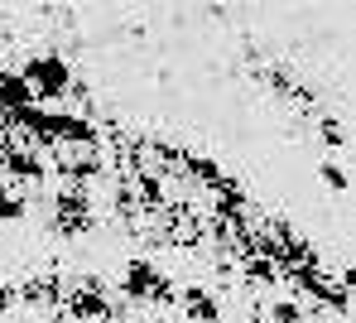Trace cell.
<instances>
[{
	"label": "cell",
	"mask_w": 356,
	"mask_h": 323,
	"mask_svg": "<svg viewBox=\"0 0 356 323\" xmlns=\"http://www.w3.org/2000/svg\"><path fill=\"white\" fill-rule=\"evenodd\" d=\"M19 82L29 87L34 107H54V102H63V92L72 87V63H67V58H58V54L29 58V63L19 68Z\"/></svg>",
	"instance_id": "1"
},
{
	"label": "cell",
	"mask_w": 356,
	"mask_h": 323,
	"mask_svg": "<svg viewBox=\"0 0 356 323\" xmlns=\"http://www.w3.org/2000/svg\"><path fill=\"white\" fill-rule=\"evenodd\" d=\"M318 184H323L327 194H347V189H352V174H347L337 159H323V164H318Z\"/></svg>",
	"instance_id": "4"
},
{
	"label": "cell",
	"mask_w": 356,
	"mask_h": 323,
	"mask_svg": "<svg viewBox=\"0 0 356 323\" xmlns=\"http://www.w3.org/2000/svg\"><path fill=\"white\" fill-rule=\"evenodd\" d=\"M164 275H159V265L149 256H130L125 260V275H120V299L125 304H149V294H154V285H159Z\"/></svg>",
	"instance_id": "2"
},
{
	"label": "cell",
	"mask_w": 356,
	"mask_h": 323,
	"mask_svg": "<svg viewBox=\"0 0 356 323\" xmlns=\"http://www.w3.org/2000/svg\"><path fill=\"white\" fill-rule=\"evenodd\" d=\"M318 140L337 155V150H347V126H342L337 116H323V121H318Z\"/></svg>",
	"instance_id": "5"
},
{
	"label": "cell",
	"mask_w": 356,
	"mask_h": 323,
	"mask_svg": "<svg viewBox=\"0 0 356 323\" xmlns=\"http://www.w3.org/2000/svg\"><path fill=\"white\" fill-rule=\"evenodd\" d=\"M10 309H19V294H15V285H0V314H10Z\"/></svg>",
	"instance_id": "6"
},
{
	"label": "cell",
	"mask_w": 356,
	"mask_h": 323,
	"mask_svg": "<svg viewBox=\"0 0 356 323\" xmlns=\"http://www.w3.org/2000/svg\"><path fill=\"white\" fill-rule=\"evenodd\" d=\"M178 314H183V323H222V299L207 285H183L178 290Z\"/></svg>",
	"instance_id": "3"
}]
</instances>
